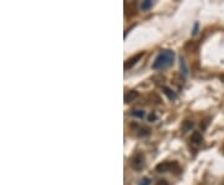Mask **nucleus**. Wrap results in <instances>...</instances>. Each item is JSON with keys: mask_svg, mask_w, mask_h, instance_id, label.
Returning a JSON list of instances; mask_svg holds the SVG:
<instances>
[{"mask_svg": "<svg viewBox=\"0 0 224 185\" xmlns=\"http://www.w3.org/2000/svg\"><path fill=\"white\" fill-rule=\"evenodd\" d=\"M174 51L172 50H162L157 58L154 59V61L152 64V69L153 70H162L166 69L168 67H171L174 61Z\"/></svg>", "mask_w": 224, "mask_h": 185, "instance_id": "f257e3e1", "label": "nucleus"}, {"mask_svg": "<svg viewBox=\"0 0 224 185\" xmlns=\"http://www.w3.org/2000/svg\"><path fill=\"white\" fill-rule=\"evenodd\" d=\"M171 170H179V166L175 162H162L156 165V171L158 173H167Z\"/></svg>", "mask_w": 224, "mask_h": 185, "instance_id": "f03ea898", "label": "nucleus"}, {"mask_svg": "<svg viewBox=\"0 0 224 185\" xmlns=\"http://www.w3.org/2000/svg\"><path fill=\"white\" fill-rule=\"evenodd\" d=\"M144 165V155L142 153H137L131 159V166L135 170H141Z\"/></svg>", "mask_w": 224, "mask_h": 185, "instance_id": "7ed1b4c3", "label": "nucleus"}, {"mask_svg": "<svg viewBox=\"0 0 224 185\" xmlns=\"http://www.w3.org/2000/svg\"><path fill=\"white\" fill-rule=\"evenodd\" d=\"M143 54H144V53H143V51H141V53H138V54L133 55L132 58L127 59V60L125 61V65H123L125 69H126V70H127V69H131V68H132L133 65H135L137 61H140V60H141V58L143 56Z\"/></svg>", "mask_w": 224, "mask_h": 185, "instance_id": "20e7f679", "label": "nucleus"}, {"mask_svg": "<svg viewBox=\"0 0 224 185\" xmlns=\"http://www.w3.org/2000/svg\"><path fill=\"white\" fill-rule=\"evenodd\" d=\"M138 97H140V93H138L137 90H130L128 93H126V95H125V103L128 104V103H131V101L136 100Z\"/></svg>", "mask_w": 224, "mask_h": 185, "instance_id": "39448f33", "label": "nucleus"}, {"mask_svg": "<svg viewBox=\"0 0 224 185\" xmlns=\"http://www.w3.org/2000/svg\"><path fill=\"white\" fill-rule=\"evenodd\" d=\"M179 68H181V74L183 75V78H187V75H188V67H187L186 59L182 55L179 56Z\"/></svg>", "mask_w": 224, "mask_h": 185, "instance_id": "423d86ee", "label": "nucleus"}, {"mask_svg": "<svg viewBox=\"0 0 224 185\" xmlns=\"http://www.w3.org/2000/svg\"><path fill=\"white\" fill-rule=\"evenodd\" d=\"M162 90H163V93H165L167 97H168V99H171V100H174V99H177V95H175V93L172 90L171 88H168V86H163L162 88Z\"/></svg>", "mask_w": 224, "mask_h": 185, "instance_id": "0eeeda50", "label": "nucleus"}, {"mask_svg": "<svg viewBox=\"0 0 224 185\" xmlns=\"http://www.w3.org/2000/svg\"><path fill=\"white\" fill-rule=\"evenodd\" d=\"M202 134L199 133V131H194V133L192 134L191 136V141L193 143V144H199V143H202Z\"/></svg>", "mask_w": 224, "mask_h": 185, "instance_id": "6e6552de", "label": "nucleus"}, {"mask_svg": "<svg viewBox=\"0 0 224 185\" xmlns=\"http://www.w3.org/2000/svg\"><path fill=\"white\" fill-rule=\"evenodd\" d=\"M193 121H191V120H186V121H183V124H182V130L183 131H189V130H192V128H193Z\"/></svg>", "mask_w": 224, "mask_h": 185, "instance_id": "1a4fd4ad", "label": "nucleus"}, {"mask_svg": "<svg viewBox=\"0 0 224 185\" xmlns=\"http://www.w3.org/2000/svg\"><path fill=\"white\" fill-rule=\"evenodd\" d=\"M131 114H132L133 116H136V118L142 119V118H144V115H146V113H144L143 110H141V109H136V110H133Z\"/></svg>", "mask_w": 224, "mask_h": 185, "instance_id": "9d476101", "label": "nucleus"}, {"mask_svg": "<svg viewBox=\"0 0 224 185\" xmlns=\"http://www.w3.org/2000/svg\"><path fill=\"white\" fill-rule=\"evenodd\" d=\"M151 7H152V1H151V0H144V1H142V4H141L142 10H148Z\"/></svg>", "mask_w": 224, "mask_h": 185, "instance_id": "9b49d317", "label": "nucleus"}, {"mask_svg": "<svg viewBox=\"0 0 224 185\" xmlns=\"http://www.w3.org/2000/svg\"><path fill=\"white\" fill-rule=\"evenodd\" d=\"M149 129L148 128H142V129H140V133H138V135L140 136H147V135H149Z\"/></svg>", "mask_w": 224, "mask_h": 185, "instance_id": "f8f14e48", "label": "nucleus"}, {"mask_svg": "<svg viewBox=\"0 0 224 185\" xmlns=\"http://www.w3.org/2000/svg\"><path fill=\"white\" fill-rule=\"evenodd\" d=\"M194 46H196V44H194V41H188V43L186 44V46H184V49H186V50H188V49H191V51H192V49H194Z\"/></svg>", "mask_w": 224, "mask_h": 185, "instance_id": "ddd939ff", "label": "nucleus"}, {"mask_svg": "<svg viewBox=\"0 0 224 185\" xmlns=\"http://www.w3.org/2000/svg\"><path fill=\"white\" fill-rule=\"evenodd\" d=\"M149 184H151L149 178H143L142 180H140V185H149Z\"/></svg>", "mask_w": 224, "mask_h": 185, "instance_id": "4468645a", "label": "nucleus"}, {"mask_svg": "<svg viewBox=\"0 0 224 185\" xmlns=\"http://www.w3.org/2000/svg\"><path fill=\"white\" fill-rule=\"evenodd\" d=\"M198 26H199V24H198V21H196L194 23V28H193V31H192L193 35H196L198 33Z\"/></svg>", "mask_w": 224, "mask_h": 185, "instance_id": "2eb2a0df", "label": "nucleus"}, {"mask_svg": "<svg viewBox=\"0 0 224 185\" xmlns=\"http://www.w3.org/2000/svg\"><path fill=\"white\" fill-rule=\"evenodd\" d=\"M148 119H149V121H154L156 119H157V116H156V114H151V115L148 116Z\"/></svg>", "mask_w": 224, "mask_h": 185, "instance_id": "dca6fc26", "label": "nucleus"}, {"mask_svg": "<svg viewBox=\"0 0 224 185\" xmlns=\"http://www.w3.org/2000/svg\"><path fill=\"white\" fill-rule=\"evenodd\" d=\"M157 185H169L167 180H159L158 183H157Z\"/></svg>", "mask_w": 224, "mask_h": 185, "instance_id": "f3484780", "label": "nucleus"}]
</instances>
